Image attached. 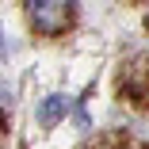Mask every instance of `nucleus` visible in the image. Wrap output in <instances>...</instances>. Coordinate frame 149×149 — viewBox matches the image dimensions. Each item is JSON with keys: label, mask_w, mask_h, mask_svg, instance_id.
Wrapping results in <instances>:
<instances>
[{"label": "nucleus", "mask_w": 149, "mask_h": 149, "mask_svg": "<svg viewBox=\"0 0 149 149\" xmlns=\"http://www.w3.org/2000/svg\"><path fill=\"white\" fill-rule=\"evenodd\" d=\"M27 12L42 35H57L69 19V0H27Z\"/></svg>", "instance_id": "f257e3e1"}, {"label": "nucleus", "mask_w": 149, "mask_h": 149, "mask_svg": "<svg viewBox=\"0 0 149 149\" xmlns=\"http://www.w3.org/2000/svg\"><path fill=\"white\" fill-rule=\"evenodd\" d=\"M65 107H69V100H65V96H46V100H42V107H38V123H42V126H54L57 118L65 115Z\"/></svg>", "instance_id": "f03ea898"}]
</instances>
